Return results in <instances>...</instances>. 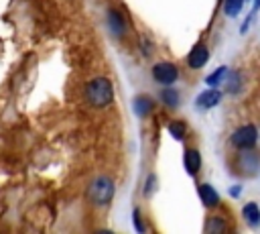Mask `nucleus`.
Listing matches in <instances>:
<instances>
[{
    "mask_svg": "<svg viewBox=\"0 0 260 234\" xmlns=\"http://www.w3.org/2000/svg\"><path fill=\"white\" fill-rule=\"evenodd\" d=\"M85 98L93 108H108L114 102V87L112 81L104 75L93 77L85 85Z\"/></svg>",
    "mask_w": 260,
    "mask_h": 234,
    "instance_id": "obj_1",
    "label": "nucleus"
},
{
    "mask_svg": "<svg viewBox=\"0 0 260 234\" xmlns=\"http://www.w3.org/2000/svg\"><path fill=\"white\" fill-rule=\"evenodd\" d=\"M114 193H116V183L108 175H98L87 187V199L98 208L110 206V201L114 199Z\"/></svg>",
    "mask_w": 260,
    "mask_h": 234,
    "instance_id": "obj_2",
    "label": "nucleus"
},
{
    "mask_svg": "<svg viewBox=\"0 0 260 234\" xmlns=\"http://www.w3.org/2000/svg\"><path fill=\"white\" fill-rule=\"evenodd\" d=\"M258 140H260V130H258V126L252 124V122L238 126V128L232 132V136H230V144H232L236 151L254 149Z\"/></svg>",
    "mask_w": 260,
    "mask_h": 234,
    "instance_id": "obj_3",
    "label": "nucleus"
},
{
    "mask_svg": "<svg viewBox=\"0 0 260 234\" xmlns=\"http://www.w3.org/2000/svg\"><path fill=\"white\" fill-rule=\"evenodd\" d=\"M236 171L242 177H256L260 173V153L256 149H242L236 153Z\"/></svg>",
    "mask_w": 260,
    "mask_h": 234,
    "instance_id": "obj_4",
    "label": "nucleus"
},
{
    "mask_svg": "<svg viewBox=\"0 0 260 234\" xmlns=\"http://www.w3.org/2000/svg\"><path fill=\"white\" fill-rule=\"evenodd\" d=\"M152 77L160 85H173L179 79V69L171 61H160V63H156L152 67Z\"/></svg>",
    "mask_w": 260,
    "mask_h": 234,
    "instance_id": "obj_5",
    "label": "nucleus"
},
{
    "mask_svg": "<svg viewBox=\"0 0 260 234\" xmlns=\"http://www.w3.org/2000/svg\"><path fill=\"white\" fill-rule=\"evenodd\" d=\"M207 61H209V49H207V45L205 43L193 45V49L187 55V65L191 69H201V67L207 65Z\"/></svg>",
    "mask_w": 260,
    "mask_h": 234,
    "instance_id": "obj_6",
    "label": "nucleus"
},
{
    "mask_svg": "<svg viewBox=\"0 0 260 234\" xmlns=\"http://www.w3.org/2000/svg\"><path fill=\"white\" fill-rule=\"evenodd\" d=\"M219 102H221V92H219L217 87H207V90H203V92L197 96V100H195V104H197L199 110H211V108H215Z\"/></svg>",
    "mask_w": 260,
    "mask_h": 234,
    "instance_id": "obj_7",
    "label": "nucleus"
},
{
    "mask_svg": "<svg viewBox=\"0 0 260 234\" xmlns=\"http://www.w3.org/2000/svg\"><path fill=\"white\" fill-rule=\"evenodd\" d=\"M183 167H185L187 175L195 177L199 173V169H201V153L197 149H193V147L185 149V153H183Z\"/></svg>",
    "mask_w": 260,
    "mask_h": 234,
    "instance_id": "obj_8",
    "label": "nucleus"
},
{
    "mask_svg": "<svg viewBox=\"0 0 260 234\" xmlns=\"http://www.w3.org/2000/svg\"><path fill=\"white\" fill-rule=\"evenodd\" d=\"M197 193H199V199L205 208H217L219 206V193L215 191V187L211 183H199Z\"/></svg>",
    "mask_w": 260,
    "mask_h": 234,
    "instance_id": "obj_9",
    "label": "nucleus"
},
{
    "mask_svg": "<svg viewBox=\"0 0 260 234\" xmlns=\"http://www.w3.org/2000/svg\"><path fill=\"white\" fill-rule=\"evenodd\" d=\"M108 26H110V31H112V35L114 37H124V33H126V18L120 14V10H116V8H108Z\"/></svg>",
    "mask_w": 260,
    "mask_h": 234,
    "instance_id": "obj_10",
    "label": "nucleus"
},
{
    "mask_svg": "<svg viewBox=\"0 0 260 234\" xmlns=\"http://www.w3.org/2000/svg\"><path fill=\"white\" fill-rule=\"evenodd\" d=\"M242 218L246 222V226H250L252 230L260 228V206L256 201H248L242 208Z\"/></svg>",
    "mask_w": 260,
    "mask_h": 234,
    "instance_id": "obj_11",
    "label": "nucleus"
},
{
    "mask_svg": "<svg viewBox=\"0 0 260 234\" xmlns=\"http://www.w3.org/2000/svg\"><path fill=\"white\" fill-rule=\"evenodd\" d=\"M132 108H134V112H136V116H140V118H146L152 110H154V102H152V98L150 96H146V94H140V96H136L134 98V102H132Z\"/></svg>",
    "mask_w": 260,
    "mask_h": 234,
    "instance_id": "obj_12",
    "label": "nucleus"
},
{
    "mask_svg": "<svg viewBox=\"0 0 260 234\" xmlns=\"http://www.w3.org/2000/svg\"><path fill=\"white\" fill-rule=\"evenodd\" d=\"M242 85H244V77H242V71H230L225 81H223V87L228 94H240L242 92Z\"/></svg>",
    "mask_w": 260,
    "mask_h": 234,
    "instance_id": "obj_13",
    "label": "nucleus"
},
{
    "mask_svg": "<svg viewBox=\"0 0 260 234\" xmlns=\"http://www.w3.org/2000/svg\"><path fill=\"white\" fill-rule=\"evenodd\" d=\"M228 73H230V67H228V65H221V67H217L213 73H209V75L205 77V83H207L209 87H219V85H223Z\"/></svg>",
    "mask_w": 260,
    "mask_h": 234,
    "instance_id": "obj_14",
    "label": "nucleus"
},
{
    "mask_svg": "<svg viewBox=\"0 0 260 234\" xmlns=\"http://www.w3.org/2000/svg\"><path fill=\"white\" fill-rule=\"evenodd\" d=\"M160 100H162V104H165L167 108H177V106L181 104V96H179V92H177L175 87H171V85L162 87V92H160Z\"/></svg>",
    "mask_w": 260,
    "mask_h": 234,
    "instance_id": "obj_15",
    "label": "nucleus"
},
{
    "mask_svg": "<svg viewBox=\"0 0 260 234\" xmlns=\"http://www.w3.org/2000/svg\"><path fill=\"white\" fill-rule=\"evenodd\" d=\"M228 230V222L221 216H209V220L205 222V232L217 234V232H225Z\"/></svg>",
    "mask_w": 260,
    "mask_h": 234,
    "instance_id": "obj_16",
    "label": "nucleus"
},
{
    "mask_svg": "<svg viewBox=\"0 0 260 234\" xmlns=\"http://www.w3.org/2000/svg\"><path fill=\"white\" fill-rule=\"evenodd\" d=\"M244 2L246 0H223V14L228 18H236L244 10Z\"/></svg>",
    "mask_w": 260,
    "mask_h": 234,
    "instance_id": "obj_17",
    "label": "nucleus"
},
{
    "mask_svg": "<svg viewBox=\"0 0 260 234\" xmlns=\"http://www.w3.org/2000/svg\"><path fill=\"white\" fill-rule=\"evenodd\" d=\"M169 134L175 140H185V136H187V124L183 120H173L169 124Z\"/></svg>",
    "mask_w": 260,
    "mask_h": 234,
    "instance_id": "obj_18",
    "label": "nucleus"
},
{
    "mask_svg": "<svg viewBox=\"0 0 260 234\" xmlns=\"http://www.w3.org/2000/svg\"><path fill=\"white\" fill-rule=\"evenodd\" d=\"M154 189H156V177L150 173V175L146 177V183H144V195H150Z\"/></svg>",
    "mask_w": 260,
    "mask_h": 234,
    "instance_id": "obj_19",
    "label": "nucleus"
},
{
    "mask_svg": "<svg viewBox=\"0 0 260 234\" xmlns=\"http://www.w3.org/2000/svg\"><path fill=\"white\" fill-rule=\"evenodd\" d=\"M132 216H134V228H136L138 232H144V230H146V226L142 224V214H140V210H138V208H134Z\"/></svg>",
    "mask_w": 260,
    "mask_h": 234,
    "instance_id": "obj_20",
    "label": "nucleus"
},
{
    "mask_svg": "<svg viewBox=\"0 0 260 234\" xmlns=\"http://www.w3.org/2000/svg\"><path fill=\"white\" fill-rule=\"evenodd\" d=\"M240 193H242V185H234V187H230V195H232V197H240Z\"/></svg>",
    "mask_w": 260,
    "mask_h": 234,
    "instance_id": "obj_21",
    "label": "nucleus"
}]
</instances>
